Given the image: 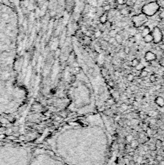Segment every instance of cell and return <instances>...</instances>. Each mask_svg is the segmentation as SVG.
Instances as JSON below:
<instances>
[{
    "instance_id": "1",
    "label": "cell",
    "mask_w": 164,
    "mask_h": 165,
    "mask_svg": "<svg viewBox=\"0 0 164 165\" xmlns=\"http://www.w3.org/2000/svg\"><path fill=\"white\" fill-rule=\"evenodd\" d=\"M31 157L24 148H0V165H28Z\"/></svg>"
},
{
    "instance_id": "2",
    "label": "cell",
    "mask_w": 164,
    "mask_h": 165,
    "mask_svg": "<svg viewBox=\"0 0 164 165\" xmlns=\"http://www.w3.org/2000/svg\"><path fill=\"white\" fill-rule=\"evenodd\" d=\"M28 165H69L58 158L52 151L36 150Z\"/></svg>"
},
{
    "instance_id": "3",
    "label": "cell",
    "mask_w": 164,
    "mask_h": 165,
    "mask_svg": "<svg viewBox=\"0 0 164 165\" xmlns=\"http://www.w3.org/2000/svg\"><path fill=\"white\" fill-rule=\"evenodd\" d=\"M160 7L158 2H151L146 4L142 8V11L147 16H153L158 11H159Z\"/></svg>"
},
{
    "instance_id": "4",
    "label": "cell",
    "mask_w": 164,
    "mask_h": 165,
    "mask_svg": "<svg viewBox=\"0 0 164 165\" xmlns=\"http://www.w3.org/2000/svg\"><path fill=\"white\" fill-rule=\"evenodd\" d=\"M133 23H134V26L135 27H139L141 26H143V25L147 22V16L145 15V14L142 13L139 15H137L133 17Z\"/></svg>"
},
{
    "instance_id": "5",
    "label": "cell",
    "mask_w": 164,
    "mask_h": 165,
    "mask_svg": "<svg viewBox=\"0 0 164 165\" xmlns=\"http://www.w3.org/2000/svg\"><path fill=\"white\" fill-rule=\"evenodd\" d=\"M151 34L153 35V42L155 44H159V43L162 42L163 35L161 29L159 27H155L153 31H151Z\"/></svg>"
},
{
    "instance_id": "6",
    "label": "cell",
    "mask_w": 164,
    "mask_h": 165,
    "mask_svg": "<svg viewBox=\"0 0 164 165\" xmlns=\"http://www.w3.org/2000/svg\"><path fill=\"white\" fill-rule=\"evenodd\" d=\"M144 58L146 60V61L147 62H151V61H155V60L157 59V56H156L155 53H154L151 51H148L146 52Z\"/></svg>"
},
{
    "instance_id": "7",
    "label": "cell",
    "mask_w": 164,
    "mask_h": 165,
    "mask_svg": "<svg viewBox=\"0 0 164 165\" xmlns=\"http://www.w3.org/2000/svg\"><path fill=\"white\" fill-rule=\"evenodd\" d=\"M155 103L156 105H158L159 107H163L164 106V98L161 96H159L155 98Z\"/></svg>"
},
{
    "instance_id": "8",
    "label": "cell",
    "mask_w": 164,
    "mask_h": 165,
    "mask_svg": "<svg viewBox=\"0 0 164 165\" xmlns=\"http://www.w3.org/2000/svg\"><path fill=\"white\" fill-rule=\"evenodd\" d=\"M143 41L146 43V44H151V43L153 42V35L151 34V32L150 34H148L146 35V36L143 37Z\"/></svg>"
},
{
    "instance_id": "9",
    "label": "cell",
    "mask_w": 164,
    "mask_h": 165,
    "mask_svg": "<svg viewBox=\"0 0 164 165\" xmlns=\"http://www.w3.org/2000/svg\"><path fill=\"white\" fill-rule=\"evenodd\" d=\"M107 21H108V14L107 12H105L103 15H101L100 17V22L101 23L105 24L107 23Z\"/></svg>"
},
{
    "instance_id": "10",
    "label": "cell",
    "mask_w": 164,
    "mask_h": 165,
    "mask_svg": "<svg viewBox=\"0 0 164 165\" xmlns=\"http://www.w3.org/2000/svg\"><path fill=\"white\" fill-rule=\"evenodd\" d=\"M151 29H150V27H149L148 26H145V27L143 29V31H142V33H141V35L143 36V38L144 37V36H146L147 35H148V34H150L151 33Z\"/></svg>"
},
{
    "instance_id": "11",
    "label": "cell",
    "mask_w": 164,
    "mask_h": 165,
    "mask_svg": "<svg viewBox=\"0 0 164 165\" xmlns=\"http://www.w3.org/2000/svg\"><path fill=\"white\" fill-rule=\"evenodd\" d=\"M145 67H146V66H145V64H144L143 63L139 62V63H138V65H136L134 68H135V69L138 70V71H142L143 69H144V68H145Z\"/></svg>"
},
{
    "instance_id": "12",
    "label": "cell",
    "mask_w": 164,
    "mask_h": 165,
    "mask_svg": "<svg viewBox=\"0 0 164 165\" xmlns=\"http://www.w3.org/2000/svg\"><path fill=\"white\" fill-rule=\"evenodd\" d=\"M115 39H116V42L118 43V44H121V43L122 42V36L120 34H117L115 35Z\"/></svg>"
},
{
    "instance_id": "13",
    "label": "cell",
    "mask_w": 164,
    "mask_h": 165,
    "mask_svg": "<svg viewBox=\"0 0 164 165\" xmlns=\"http://www.w3.org/2000/svg\"><path fill=\"white\" fill-rule=\"evenodd\" d=\"M129 10L127 9L126 7H125V8H122L121 9V10H120V13H121V15H127L129 14Z\"/></svg>"
},
{
    "instance_id": "14",
    "label": "cell",
    "mask_w": 164,
    "mask_h": 165,
    "mask_svg": "<svg viewBox=\"0 0 164 165\" xmlns=\"http://www.w3.org/2000/svg\"><path fill=\"white\" fill-rule=\"evenodd\" d=\"M130 35L131 36H134L137 33H138V31L135 29V28H134V27H131V28H130Z\"/></svg>"
},
{
    "instance_id": "15",
    "label": "cell",
    "mask_w": 164,
    "mask_h": 165,
    "mask_svg": "<svg viewBox=\"0 0 164 165\" xmlns=\"http://www.w3.org/2000/svg\"><path fill=\"white\" fill-rule=\"evenodd\" d=\"M117 34H118V30H117V29L111 30V31H109V35L110 37H115V35Z\"/></svg>"
},
{
    "instance_id": "16",
    "label": "cell",
    "mask_w": 164,
    "mask_h": 165,
    "mask_svg": "<svg viewBox=\"0 0 164 165\" xmlns=\"http://www.w3.org/2000/svg\"><path fill=\"white\" fill-rule=\"evenodd\" d=\"M126 79H127V81H128L132 82L134 80V75L132 74V73H130V74H128L126 76Z\"/></svg>"
},
{
    "instance_id": "17",
    "label": "cell",
    "mask_w": 164,
    "mask_h": 165,
    "mask_svg": "<svg viewBox=\"0 0 164 165\" xmlns=\"http://www.w3.org/2000/svg\"><path fill=\"white\" fill-rule=\"evenodd\" d=\"M128 105H129V104H126V103H125V102H123L122 104H121V106H120V108H121V110H122V111L127 110H129V109H128Z\"/></svg>"
},
{
    "instance_id": "18",
    "label": "cell",
    "mask_w": 164,
    "mask_h": 165,
    "mask_svg": "<svg viewBox=\"0 0 164 165\" xmlns=\"http://www.w3.org/2000/svg\"><path fill=\"white\" fill-rule=\"evenodd\" d=\"M148 72L147 71V70H145V69H143L141 72H140V77H147V76H148Z\"/></svg>"
},
{
    "instance_id": "19",
    "label": "cell",
    "mask_w": 164,
    "mask_h": 165,
    "mask_svg": "<svg viewBox=\"0 0 164 165\" xmlns=\"http://www.w3.org/2000/svg\"><path fill=\"white\" fill-rule=\"evenodd\" d=\"M140 61H139V60L138 59H134V60H132V61H131V66L132 67H135L136 65H138V63H139Z\"/></svg>"
},
{
    "instance_id": "20",
    "label": "cell",
    "mask_w": 164,
    "mask_h": 165,
    "mask_svg": "<svg viewBox=\"0 0 164 165\" xmlns=\"http://www.w3.org/2000/svg\"><path fill=\"white\" fill-rule=\"evenodd\" d=\"M157 75L156 74H152L151 76H150V81L151 82H155L157 81Z\"/></svg>"
},
{
    "instance_id": "21",
    "label": "cell",
    "mask_w": 164,
    "mask_h": 165,
    "mask_svg": "<svg viewBox=\"0 0 164 165\" xmlns=\"http://www.w3.org/2000/svg\"><path fill=\"white\" fill-rule=\"evenodd\" d=\"M157 114H158V112L157 111H155V110H151L148 113V115L150 117H155Z\"/></svg>"
},
{
    "instance_id": "22",
    "label": "cell",
    "mask_w": 164,
    "mask_h": 165,
    "mask_svg": "<svg viewBox=\"0 0 164 165\" xmlns=\"http://www.w3.org/2000/svg\"><path fill=\"white\" fill-rule=\"evenodd\" d=\"M110 9H111V6H110V5L109 4V3H108L107 5H104L103 6V10H105V12H108L109 10H110Z\"/></svg>"
},
{
    "instance_id": "23",
    "label": "cell",
    "mask_w": 164,
    "mask_h": 165,
    "mask_svg": "<svg viewBox=\"0 0 164 165\" xmlns=\"http://www.w3.org/2000/svg\"><path fill=\"white\" fill-rule=\"evenodd\" d=\"M115 103V99L114 98H109L107 101V104L109 106H113Z\"/></svg>"
},
{
    "instance_id": "24",
    "label": "cell",
    "mask_w": 164,
    "mask_h": 165,
    "mask_svg": "<svg viewBox=\"0 0 164 165\" xmlns=\"http://www.w3.org/2000/svg\"><path fill=\"white\" fill-rule=\"evenodd\" d=\"M136 1L137 0H126V4L129 5V6H132V5L134 4V3H135Z\"/></svg>"
},
{
    "instance_id": "25",
    "label": "cell",
    "mask_w": 164,
    "mask_h": 165,
    "mask_svg": "<svg viewBox=\"0 0 164 165\" xmlns=\"http://www.w3.org/2000/svg\"><path fill=\"white\" fill-rule=\"evenodd\" d=\"M160 9H161V11H160V13H159V18L160 19H164V7H163V8H161L160 7Z\"/></svg>"
},
{
    "instance_id": "26",
    "label": "cell",
    "mask_w": 164,
    "mask_h": 165,
    "mask_svg": "<svg viewBox=\"0 0 164 165\" xmlns=\"http://www.w3.org/2000/svg\"><path fill=\"white\" fill-rule=\"evenodd\" d=\"M115 42H116L115 37H109V40H108V43H109V44H114Z\"/></svg>"
},
{
    "instance_id": "27",
    "label": "cell",
    "mask_w": 164,
    "mask_h": 165,
    "mask_svg": "<svg viewBox=\"0 0 164 165\" xmlns=\"http://www.w3.org/2000/svg\"><path fill=\"white\" fill-rule=\"evenodd\" d=\"M118 5H125L126 3V0H117Z\"/></svg>"
},
{
    "instance_id": "28",
    "label": "cell",
    "mask_w": 164,
    "mask_h": 165,
    "mask_svg": "<svg viewBox=\"0 0 164 165\" xmlns=\"http://www.w3.org/2000/svg\"><path fill=\"white\" fill-rule=\"evenodd\" d=\"M159 64L160 66L164 67V57L163 56L162 58H160V60H159Z\"/></svg>"
},
{
    "instance_id": "29",
    "label": "cell",
    "mask_w": 164,
    "mask_h": 165,
    "mask_svg": "<svg viewBox=\"0 0 164 165\" xmlns=\"http://www.w3.org/2000/svg\"><path fill=\"white\" fill-rule=\"evenodd\" d=\"M60 116L61 118H67V117H68V114H67L66 112H65V111H62V112L60 113Z\"/></svg>"
},
{
    "instance_id": "30",
    "label": "cell",
    "mask_w": 164,
    "mask_h": 165,
    "mask_svg": "<svg viewBox=\"0 0 164 165\" xmlns=\"http://www.w3.org/2000/svg\"><path fill=\"white\" fill-rule=\"evenodd\" d=\"M94 35H95V37H97V38L101 37V31H96L95 33H94Z\"/></svg>"
},
{
    "instance_id": "31",
    "label": "cell",
    "mask_w": 164,
    "mask_h": 165,
    "mask_svg": "<svg viewBox=\"0 0 164 165\" xmlns=\"http://www.w3.org/2000/svg\"><path fill=\"white\" fill-rule=\"evenodd\" d=\"M126 52H124V51H121V52H119V56H120V57H122V58H125L126 57Z\"/></svg>"
},
{
    "instance_id": "32",
    "label": "cell",
    "mask_w": 164,
    "mask_h": 165,
    "mask_svg": "<svg viewBox=\"0 0 164 165\" xmlns=\"http://www.w3.org/2000/svg\"><path fill=\"white\" fill-rule=\"evenodd\" d=\"M128 40L130 42V43H134L136 41V39H135V37L134 36H130L129 39H128Z\"/></svg>"
},
{
    "instance_id": "33",
    "label": "cell",
    "mask_w": 164,
    "mask_h": 165,
    "mask_svg": "<svg viewBox=\"0 0 164 165\" xmlns=\"http://www.w3.org/2000/svg\"><path fill=\"white\" fill-rule=\"evenodd\" d=\"M131 146L134 147V148H136V147L138 146V142L136 140H132V141H131Z\"/></svg>"
},
{
    "instance_id": "34",
    "label": "cell",
    "mask_w": 164,
    "mask_h": 165,
    "mask_svg": "<svg viewBox=\"0 0 164 165\" xmlns=\"http://www.w3.org/2000/svg\"><path fill=\"white\" fill-rule=\"evenodd\" d=\"M126 140L128 141V142H131V141L133 140V136L131 135H127V136H126Z\"/></svg>"
},
{
    "instance_id": "35",
    "label": "cell",
    "mask_w": 164,
    "mask_h": 165,
    "mask_svg": "<svg viewBox=\"0 0 164 165\" xmlns=\"http://www.w3.org/2000/svg\"><path fill=\"white\" fill-rule=\"evenodd\" d=\"M161 145H162V141L161 140H157V141H156L155 147H157V148H160Z\"/></svg>"
},
{
    "instance_id": "36",
    "label": "cell",
    "mask_w": 164,
    "mask_h": 165,
    "mask_svg": "<svg viewBox=\"0 0 164 165\" xmlns=\"http://www.w3.org/2000/svg\"><path fill=\"white\" fill-rule=\"evenodd\" d=\"M74 71H75L76 73H79L80 72H81V68L78 67V66H76V67L74 68Z\"/></svg>"
},
{
    "instance_id": "37",
    "label": "cell",
    "mask_w": 164,
    "mask_h": 165,
    "mask_svg": "<svg viewBox=\"0 0 164 165\" xmlns=\"http://www.w3.org/2000/svg\"><path fill=\"white\" fill-rule=\"evenodd\" d=\"M124 52H126V54H129V53L130 52V48L129 47H126L125 49H124Z\"/></svg>"
},
{
    "instance_id": "38",
    "label": "cell",
    "mask_w": 164,
    "mask_h": 165,
    "mask_svg": "<svg viewBox=\"0 0 164 165\" xmlns=\"http://www.w3.org/2000/svg\"><path fill=\"white\" fill-rule=\"evenodd\" d=\"M76 81V76L75 75H72V76H71V81L73 83V82H75Z\"/></svg>"
},
{
    "instance_id": "39",
    "label": "cell",
    "mask_w": 164,
    "mask_h": 165,
    "mask_svg": "<svg viewBox=\"0 0 164 165\" xmlns=\"http://www.w3.org/2000/svg\"><path fill=\"white\" fill-rule=\"evenodd\" d=\"M147 133L148 134V135H151V133H152V130L151 128H147Z\"/></svg>"
},
{
    "instance_id": "40",
    "label": "cell",
    "mask_w": 164,
    "mask_h": 165,
    "mask_svg": "<svg viewBox=\"0 0 164 165\" xmlns=\"http://www.w3.org/2000/svg\"><path fill=\"white\" fill-rule=\"evenodd\" d=\"M114 75H115L116 77H120V75H121V73H120L118 71H115V72H114Z\"/></svg>"
},
{
    "instance_id": "41",
    "label": "cell",
    "mask_w": 164,
    "mask_h": 165,
    "mask_svg": "<svg viewBox=\"0 0 164 165\" xmlns=\"http://www.w3.org/2000/svg\"><path fill=\"white\" fill-rule=\"evenodd\" d=\"M159 48L161 49V50H163V51H164V44H161L159 45Z\"/></svg>"
},
{
    "instance_id": "42",
    "label": "cell",
    "mask_w": 164,
    "mask_h": 165,
    "mask_svg": "<svg viewBox=\"0 0 164 165\" xmlns=\"http://www.w3.org/2000/svg\"><path fill=\"white\" fill-rule=\"evenodd\" d=\"M6 133H7V135H11V133H12V130H11V129H9V130H7Z\"/></svg>"
},
{
    "instance_id": "43",
    "label": "cell",
    "mask_w": 164,
    "mask_h": 165,
    "mask_svg": "<svg viewBox=\"0 0 164 165\" xmlns=\"http://www.w3.org/2000/svg\"><path fill=\"white\" fill-rule=\"evenodd\" d=\"M93 71H94L93 69H89V74H93Z\"/></svg>"
},
{
    "instance_id": "44",
    "label": "cell",
    "mask_w": 164,
    "mask_h": 165,
    "mask_svg": "<svg viewBox=\"0 0 164 165\" xmlns=\"http://www.w3.org/2000/svg\"><path fill=\"white\" fill-rule=\"evenodd\" d=\"M19 139L23 141V140H24V139H25V137H24L23 135H21V136H19Z\"/></svg>"
},
{
    "instance_id": "45",
    "label": "cell",
    "mask_w": 164,
    "mask_h": 165,
    "mask_svg": "<svg viewBox=\"0 0 164 165\" xmlns=\"http://www.w3.org/2000/svg\"><path fill=\"white\" fill-rule=\"evenodd\" d=\"M126 91L128 92V93H131V90H130V88H128V89H126Z\"/></svg>"
},
{
    "instance_id": "46",
    "label": "cell",
    "mask_w": 164,
    "mask_h": 165,
    "mask_svg": "<svg viewBox=\"0 0 164 165\" xmlns=\"http://www.w3.org/2000/svg\"><path fill=\"white\" fill-rule=\"evenodd\" d=\"M115 120L118 121V120H119V117H116V118H115Z\"/></svg>"
},
{
    "instance_id": "47",
    "label": "cell",
    "mask_w": 164,
    "mask_h": 165,
    "mask_svg": "<svg viewBox=\"0 0 164 165\" xmlns=\"http://www.w3.org/2000/svg\"><path fill=\"white\" fill-rule=\"evenodd\" d=\"M161 43H162V44H164V37L163 38V39H162V42H161Z\"/></svg>"
},
{
    "instance_id": "48",
    "label": "cell",
    "mask_w": 164,
    "mask_h": 165,
    "mask_svg": "<svg viewBox=\"0 0 164 165\" xmlns=\"http://www.w3.org/2000/svg\"><path fill=\"white\" fill-rule=\"evenodd\" d=\"M163 57H164V51H163Z\"/></svg>"
},
{
    "instance_id": "49",
    "label": "cell",
    "mask_w": 164,
    "mask_h": 165,
    "mask_svg": "<svg viewBox=\"0 0 164 165\" xmlns=\"http://www.w3.org/2000/svg\"><path fill=\"white\" fill-rule=\"evenodd\" d=\"M163 77L164 78V72H163Z\"/></svg>"
},
{
    "instance_id": "50",
    "label": "cell",
    "mask_w": 164,
    "mask_h": 165,
    "mask_svg": "<svg viewBox=\"0 0 164 165\" xmlns=\"http://www.w3.org/2000/svg\"><path fill=\"white\" fill-rule=\"evenodd\" d=\"M163 150H164V147H163Z\"/></svg>"
}]
</instances>
